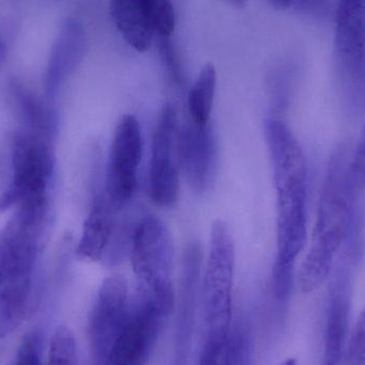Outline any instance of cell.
Masks as SVG:
<instances>
[{
  "label": "cell",
  "mask_w": 365,
  "mask_h": 365,
  "mask_svg": "<svg viewBox=\"0 0 365 365\" xmlns=\"http://www.w3.org/2000/svg\"><path fill=\"white\" fill-rule=\"evenodd\" d=\"M356 184L353 155L349 150H339L326 173L310 248L298 277L304 293L319 289L331 274L351 227Z\"/></svg>",
  "instance_id": "6da1fadb"
},
{
  "label": "cell",
  "mask_w": 365,
  "mask_h": 365,
  "mask_svg": "<svg viewBox=\"0 0 365 365\" xmlns=\"http://www.w3.org/2000/svg\"><path fill=\"white\" fill-rule=\"evenodd\" d=\"M277 193V257L272 266L274 298L285 302L293 289L294 265L307 242V173L274 177Z\"/></svg>",
  "instance_id": "7a4b0ae2"
},
{
  "label": "cell",
  "mask_w": 365,
  "mask_h": 365,
  "mask_svg": "<svg viewBox=\"0 0 365 365\" xmlns=\"http://www.w3.org/2000/svg\"><path fill=\"white\" fill-rule=\"evenodd\" d=\"M130 262L138 287L147 292L168 317L175 304L173 240L162 220L148 216L137 225L130 240Z\"/></svg>",
  "instance_id": "3957f363"
},
{
  "label": "cell",
  "mask_w": 365,
  "mask_h": 365,
  "mask_svg": "<svg viewBox=\"0 0 365 365\" xmlns=\"http://www.w3.org/2000/svg\"><path fill=\"white\" fill-rule=\"evenodd\" d=\"M235 248L227 223L216 220L210 231V252L201 283L206 334L231 332Z\"/></svg>",
  "instance_id": "277c9868"
},
{
  "label": "cell",
  "mask_w": 365,
  "mask_h": 365,
  "mask_svg": "<svg viewBox=\"0 0 365 365\" xmlns=\"http://www.w3.org/2000/svg\"><path fill=\"white\" fill-rule=\"evenodd\" d=\"M55 158L51 141L19 130L11 145L10 184L0 195V212L45 197L53 177Z\"/></svg>",
  "instance_id": "5b68a950"
},
{
  "label": "cell",
  "mask_w": 365,
  "mask_h": 365,
  "mask_svg": "<svg viewBox=\"0 0 365 365\" xmlns=\"http://www.w3.org/2000/svg\"><path fill=\"white\" fill-rule=\"evenodd\" d=\"M48 195L19 206L0 232V269L4 281L31 277L34 261L49 223Z\"/></svg>",
  "instance_id": "8992f818"
},
{
  "label": "cell",
  "mask_w": 365,
  "mask_h": 365,
  "mask_svg": "<svg viewBox=\"0 0 365 365\" xmlns=\"http://www.w3.org/2000/svg\"><path fill=\"white\" fill-rule=\"evenodd\" d=\"M166 315L153 298L137 287L106 365H145Z\"/></svg>",
  "instance_id": "52a82bcc"
},
{
  "label": "cell",
  "mask_w": 365,
  "mask_h": 365,
  "mask_svg": "<svg viewBox=\"0 0 365 365\" xmlns=\"http://www.w3.org/2000/svg\"><path fill=\"white\" fill-rule=\"evenodd\" d=\"M179 139L177 110L173 105H167L154 130L150 163V195L160 207H171L179 199Z\"/></svg>",
  "instance_id": "ba28073f"
},
{
  "label": "cell",
  "mask_w": 365,
  "mask_h": 365,
  "mask_svg": "<svg viewBox=\"0 0 365 365\" xmlns=\"http://www.w3.org/2000/svg\"><path fill=\"white\" fill-rule=\"evenodd\" d=\"M143 151L138 120L132 115H123L113 135L104 187L118 210L125 206L136 192Z\"/></svg>",
  "instance_id": "9c48e42d"
},
{
  "label": "cell",
  "mask_w": 365,
  "mask_h": 365,
  "mask_svg": "<svg viewBox=\"0 0 365 365\" xmlns=\"http://www.w3.org/2000/svg\"><path fill=\"white\" fill-rule=\"evenodd\" d=\"M130 296L128 282L120 274L105 279L98 289L89 317L92 365H106L109 354L128 314Z\"/></svg>",
  "instance_id": "30bf717a"
},
{
  "label": "cell",
  "mask_w": 365,
  "mask_h": 365,
  "mask_svg": "<svg viewBox=\"0 0 365 365\" xmlns=\"http://www.w3.org/2000/svg\"><path fill=\"white\" fill-rule=\"evenodd\" d=\"M180 164L191 188L205 192L216 177L218 147L212 123L201 125L190 119L180 128Z\"/></svg>",
  "instance_id": "8fae6325"
},
{
  "label": "cell",
  "mask_w": 365,
  "mask_h": 365,
  "mask_svg": "<svg viewBox=\"0 0 365 365\" xmlns=\"http://www.w3.org/2000/svg\"><path fill=\"white\" fill-rule=\"evenodd\" d=\"M202 259V249L197 242L189 244L182 253L173 365L188 364L193 319L199 289H201Z\"/></svg>",
  "instance_id": "7c38bea8"
},
{
  "label": "cell",
  "mask_w": 365,
  "mask_h": 365,
  "mask_svg": "<svg viewBox=\"0 0 365 365\" xmlns=\"http://www.w3.org/2000/svg\"><path fill=\"white\" fill-rule=\"evenodd\" d=\"M351 310L349 274L339 270L330 285L323 365H339L344 355Z\"/></svg>",
  "instance_id": "4fadbf2b"
},
{
  "label": "cell",
  "mask_w": 365,
  "mask_h": 365,
  "mask_svg": "<svg viewBox=\"0 0 365 365\" xmlns=\"http://www.w3.org/2000/svg\"><path fill=\"white\" fill-rule=\"evenodd\" d=\"M117 210V206L109 199L104 188L98 192L96 191L77 246V255L81 259L89 261L104 259L115 240Z\"/></svg>",
  "instance_id": "5bb4252c"
},
{
  "label": "cell",
  "mask_w": 365,
  "mask_h": 365,
  "mask_svg": "<svg viewBox=\"0 0 365 365\" xmlns=\"http://www.w3.org/2000/svg\"><path fill=\"white\" fill-rule=\"evenodd\" d=\"M83 51V31L79 24L68 21L53 45L45 75V89L48 98H55L62 86L74 72Z\"/></svg>",
  "instance_id": "9a60e30c"
},
{
  "label": "cell",
  "mask_w": 365,
  "mask_h": 365,
  "mask_svg": "<svg viewBox=\"0 0 365 365\" xmlns=\"http://www.w3.org/2000/svg\"><path fill=\"white\" fill-rule=\"evenodd\" d=\"M8 92L13 113L21 124L19 130L51 141L56 120L49 105L17 79L9 83Z\"/></svg>",
  "instance_id": "2e32d148"
},
{
  "label": "cell",
  "mask_w": 365,
  "mask_h": 365,
  "mask_svg": "<svg viewBox=\"0 0 365 365\" xmlns=\"http://www.w3.org/2000/svg\"><path fill=\"white\" fill-rule=\"evenodd\" d=\"M110 12L118 30L130 46L145 53L153 43V27L139 0H110Z\"/></svg>",
  "instance_id": "e0dca14e"
},
{
  "label": "cell",
  "mask_w": 365,
  "mask_h": 365,
  "mask_svg": "<svg viewBox=\"0 0 365 365\" xmlns=\"http://www.w3.org/2000/svg\"><path fill=\"white\" fill-rule=\"evenodd\" d=\"M31 277L9 279L0 289V339L6 338L25 321L29 312Z\"/></svg>",
  "instance_id": "ac0fdd59"
},
{
  "label": "cell",
  "mask_w": 365,
  "mask_h": 365,
  "mask_svg": "<svg viewBox=\"0 0 365 365\" xmlns=\"http://www.w3.org/2000/svg\"><path fill=\"white\" fill-rule=\"evenodd\" d=\"M217 87L214 64L207 63L197 75L188 94V113L191 121L201 125L210 122Z\"/></svg>",
  "instance_id": "d6986e66"
},
{
  "label": "cell",
  "mask_w": 365,
  "mask_h": 365,
  "mask_svg": "<svg viewBox=\"0 0 365 365\" xmlns=\"http://www.w3.org/2000/svg\"><path fill=\"white\" fill-rule=\"evenodd\" d=\"M47 365H78L76 340L66 326H58L53 330Z\"/></svg>",
  "instance_id": "ffe728a7"
},
{
  "label": "cell",
  "mask_w": 365,
  "mask_h": 365,
  "mask_svg": "<svg viewBox=\"0 0 365 365\" xmlns=\"http://www.w3.org/2000/svg\"><path fill=\"white\" fill-rule=\"evenodd\" d=\"M154 32L158 36H170L175 27V12L171 0H139Z\"/></svg>",
  "instance_id": "44dd1931"
},
{
  "label": "cell",
  "mask_w": 365,
  "mask_h": 365,
  "mask_svg": "<svg viewBox=\"0 0 365 365\" xmlns=\"http://www.w3.org/2000/svg\"><path fill=\"white\" fill-rule=\"evenodd\" d=\"M343 365H365V306L349 336Z\"/></svg>",
  "instance_id": "7402d4cb"
},
{
  "label": "cell",
  "mask_w": 365,
  "mask_h": 365,
  "mask_svg": "<svg viewBox=\"0 0 365 365\" xmlns=\"http://www.w3.org/2000/svg\"><path fill=\"white\" fill-rule=\"evenodd\" d=\"M160 38V53L162 57L163 63L168 73L169 77L173 79V83L178 86L181 85L182 81L181 66L175 53V46L171 42L170 36H158Z\"/></svg>",
  "instance_id": "603a6c76"
},
{
  "label": "cell",
  "mask_w": 365,
  "mask_h": 365,
  "mask_svg": "<svg viewBox=\"0 0 365 365\" xmlns=\"http://www.w3.org/2000/svg\"><path fill=\"white\" fill-rule=\"evenodd\" d=\"M36 334H29L24 339L12 365H42L40 358V345Z\"/></svg>",
  "instance_id": "cb8c5ba5"
},
{
  "label": "cell",
  "mask_w": 365,
  "mask_h": 365,
  "mask_svg": "<svg viewBox=\"0 0 365 365\" xmlns=\"http://www.w3.org/2000/svg\"><path fill=\"white\" fill-rule=\"evenodd\" d=\"M199 365H229V358L223 354H204L200 356Z\"/></svg>",
  "instance_id": "d4e9b609"
},
{
  "label": "cell",
  "mask_w": 365,
  "mask_h": 365,
  "mask_svg": "<svg viewBox=\"0 0 365 365\" xmlns=\"http://www.w3.org/2000/svg\"><path fill=\"white\" fill-rule=\"evenodd\" d=\"M8 40H6V36H4V31H2L1 29H0V70H1L4 61H6V55H8Z\"/></svg>",
  "instance_id": "484cf974"
},
{
  "label": "cell",
  "mask_w": 365,
  "mask_h": 365,
  "mask_svg": "<svg viewBox=\"0 0 365 365\" xmlns=\"http://www.w3.org/2000/svg\"><path fill=\"white\" fill-rule=\"evenodd\" d=\"M268 1L276 9H287V6H291L293 0H268Z\"/></svg>",
  "instance_id": "4316f807"
},
{
  "label": "cell",
  "mask_w": 365,
  "mask_h": 365,
  "mask_svg": "<svg viewBox=\"0 0 365 365\" xmlns=\"http://www.w3.org/2000/svg\"><path fill=\"white\" fill-rule=\"evenodd\" d=\"M233 6H238V8H242L244 6L249 0H229Z\"/></svg>",
  "instance_id": "83f0119b"
},
{
  "label": "cell",
  "mask_w": 365,
  "mask_h": 365,
  "mask_svg": "<svg viewBox=\"0 0 365 365\" xmlns=\"http://www.w3.org/2000/svg\"><path fill=\"white\" fill-rule=\"evenodd\" d=\"M4 282V274H2L1 269H0V289H1L2 284Z\"/></svg>",
  "instance_id": "f1b7e54d"
},
{
  "label": "cell",
  "mask_w": 365,
  "mask_h": 365,
  "mask_svg": "<svg viewBox=\"0 0 365 365\" xmlns=\"http://www.w3.org/2000/svg\"><path fill=\"white\" fill-rule=\"evenodd\" d=\"M315 1L319 2V4H323V2H325L326 0H315Z\"/></svg>",
  "instance_id": "f546056e"
}]
</instances>
